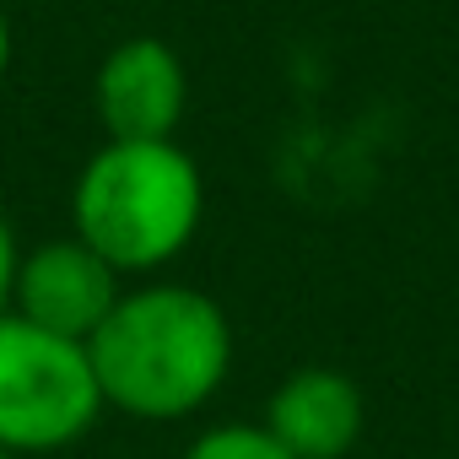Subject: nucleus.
<instances>
[{
  "label": "nucleus",
  "mask_w": 459,
  "mask_h": 459,
  "mask_svg": "<svg viewBox=\"0 0 459 459\" xmlns=\"http://www.w3.org/2000/svg\"><path fill=\"white\" fill-rule=\"evenodd\" d=\"M103 405L141 421H173L200 411L233 368V325L221 303L195 287H130L103 330L87 341Z\"/></svg>",
  "instance_id": "obj_1"
},
{
  "label": "nucleus",
  "mask_w": 459,
  "mask_h": 459,
  "mask_svg": "<svg viewBox=\"0 0 459 459\" xmlns=\"http://www.w3.org/2000/svg\"><path fill=\"white\" fill-rule=\"evenodd\" d=\"M205 216V178L178 141H108L71 189V233L119 276L178 260Z\"/></svg>",
  "instance_id": "obj_2"
},
{
  "label": "nucleus",
  "mask_w": 459,
  "mask_h": 459,
  "mask_svg": "<svg viewBox=\"0 0 459 459\" xmlns=\"http://www.w3.org/2000/svg\"><path fill=\"white\" fill-rule=\"evenodd\" d=\"M103 416V389L82 341L0 314V448L49 454Z\"/></svg>",
  "instance_id": "obj_3"
},
{
  "label": "nucleus",
  "mask_w": 459,
  "mask_h": 459,
  "mask_svg": "<svg viewBox=\"0 0 459 459\" xmlns=\"http://www.w3.org/2000/svg\"><path fill=\"white\" fill-rule=\"evenodd\" d=\"M119 298H125L119 271L71 233V238H55V244L22 255L12 314H22L28 325H39L49 335H65V341L87 346L103 330V319L114 314Z\"/></svg>",
  "instance_id": "obj_4"
},
{
  "label": "nucleus",
  "mask_w": 459,
  "mask_h": 459,
  "mask_svg": "<svg viewBox=\"0 0 459 459\" xmlns=\"http://www.w3.org/2000/svg\"><path fill=\"white\" fill-rule=\"evenodd\" d=\"M184 98V60L162 39H125L98 65V119L108 141H173Z\"/></svg>",
  "instance_id": "obj_5"
},
{
  "label": "nucleus",
  "mask_w": 459,
  "mask_h": 459,
  "mask_svg": "<svg viewBox=\"0 0 459 459\" xmlns=\"http://www.w3.org/2000/svg\"><path fill=\"white\" fill-rule=\"evenodd\" d=\"M362 389L335 368H298L271 394L265 432L292 459H346L362 437Z\"/></svg>",
  "instance_id": "obj_6"
},
{
  "label": "nucleus",
  "mask_w": 459,
  "mask_h": 459,
  "mask_svg": "<svg viewBox=\"0 0 459 459\" xmlns=\"http://www.w3.org/2000/svg\"><path fill=\"white\" fill-rule=\"evenodd\" d=\"M184 459H292V454L255 421H227V427L200 432L184 448Z\"/></svg>",
  "instance_id": "obj_7"
},
{
  "label": "nucleus",
  "mask_w": 459,
  "mask_h": 459,
  "mask_svg": "<svg viewBox=\"0 0 459 459\" xmlns=\"http://www.w3.org/2000/svg\"><path fill=\"white\" fill-rule=\"evenodd\" d=\"M17 265H22L17 233H12V221L0 216V314H12V292H17Z\"/></svg>",
  "instance_id": "obj_8"
},
{
  "label": "nucleus",
  "mask_w": 459,
  "mask_h": 459,
  "mask_svg": "<svg viewBox=\"0 0 459 459\" xmlns=\"http://www.w3.org/2000/svg\"><path fill=\"white\" fill-rule=\"evenodd\" d=\"M6 65H12V22L0 12V76H6Z\"/></svg>",
  "instance_id": "obj_9"
},
{
  "label": "nucleus",
  "mask_w": 459,
  "mask_h": 459,
  "mask_svg": "<svg viewBox=\"0 0 459 459\" xmlns=\"http://www.w3.org/2000/svg\"><path fill=\"white\" fill-rule=\"evenodd\" d=\"M0 459H17V454H12V448H0Z\"/></svg>",
  "instance_id": "obj_10"
}]
</instances>
